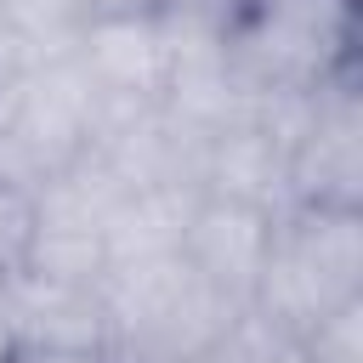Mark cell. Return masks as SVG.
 I'll list each match as a JSON object with an SVG mask.
<instances>
[{"instance_id":"2","label":"cell","mask_w":363,"mask_h":363,"mask_svg":"<svg viewBox=\"0 0 363 363\" xmlns=\"http://www.w3.org/2000/svg\"><path fill=\"white\" fill-rule=\"evenodd\" d=\"M233 45L284 91H323L346 79L352 0H238Z\"/></svg>"},{"instance_id":"5","label":"cell","mask_w":363,"mask_h":363,"mask_svg":"<svg viewBox=\"0 0 363 363\" xmlns=\"http://www.w3.org/2000/svg\"><path fill=\"white\" fill-rule=\"evenodd\" d=\"M40 238H45V216L40 199L17 182L0 176V289L17 284L34 261H40Z\"/></svg>"},{"instance_id":"3","label":"cell","mask_w":363,"mask_h":363,"mask_svg":"<svg viewBox=\"0 0 363 363\" xmlns=\"http://www.w3.org/2000/svg\"><path fill=\"white\" fill-rule=\"evenodd\" d=\"M267 244H272V210H261L255 199H210L193 227H187V272L221 295L227 306L233 301H255V278H261V261H267Z\"/></svg>"},{"instance_id":"6","label":"cell","mask_w":363,"mask_h":363,"mask_svg":"<svg viewBox=\"0 0 363 363\" xmlns=\"http://www.w3.org/2000/svg\"><path fill=\"white\" fill-rule=\"evenodd\" d=\"M0 363H125V357L108 352L102 340H23L6 346Z\"/></svg>"},{"instance_id":"1","label":"cell","mask_w":363,"mask_h":363,"mask_svg":"<svg viewBox=\"0 0 363 363\" xmlns=\"http://www.w3.org/2000/svg\"><path fill=\"white\" fill-rule=\"evenodd\" d=\"M357 210L352 204H295V216L272 221V244L255 278V306L272 329L306 335L346 301H357Z\"/></svg>"},{"instance_id":"4","label":"cell","mask_w":363,"mask_h":363,"mask_svg":"<svg viewBox=\"0 0 363 363\" xmlns=\"http://www.w3.org/2000/svg\"><path fill=\"white\" fill-rule=\"evenodd\" d=\"M289 182L301 204H352L357 210V108L346 79L318 91V113L289 153Z\"/></svg>"}]
</instances>
